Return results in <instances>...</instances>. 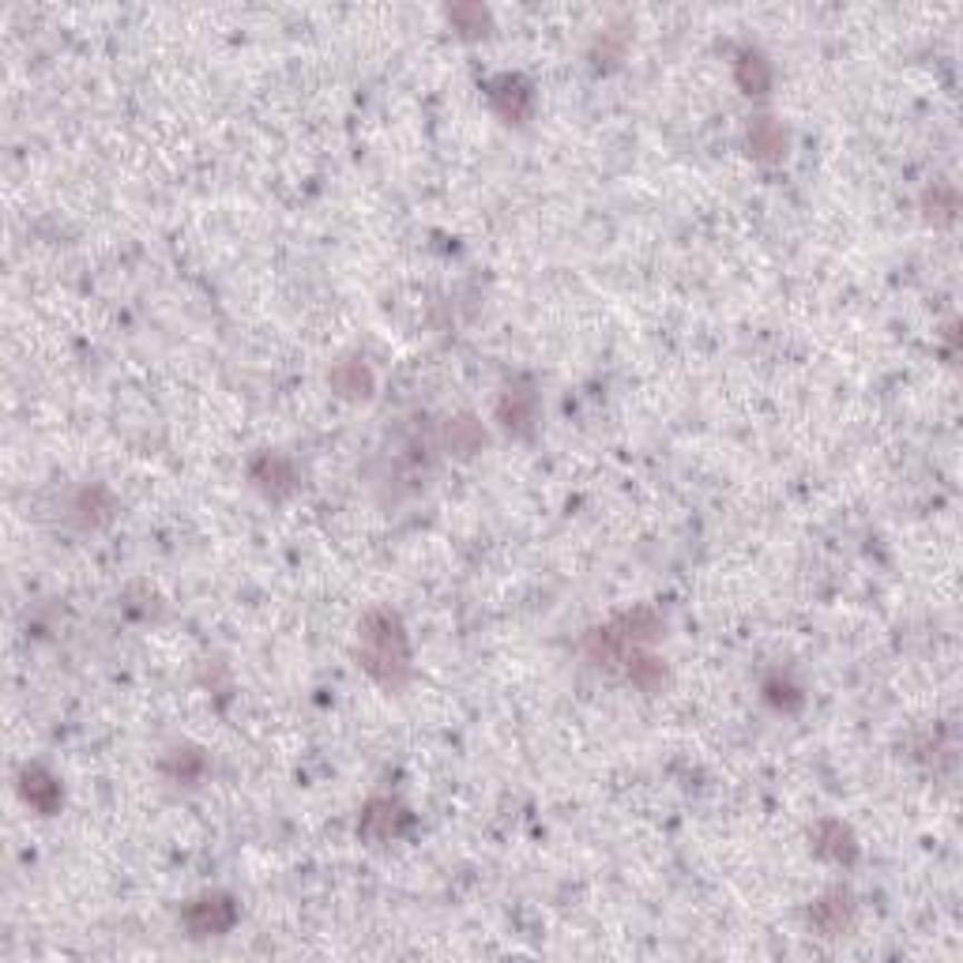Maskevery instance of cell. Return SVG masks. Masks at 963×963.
<instances>
[{"label": "cell", "instance_id": "20", "mask_svg": "<svg viewBox=\"0 0 963 963\" xmlns=\"http://www.w3.org/2000/svg\"><path fill=\"white\" fill-rule=\"evenodd\" d=\"M204 757H200V749H174L170 757H166V772H170L174 779H196L204 772Z\"/></svg>", "mask_w": 963, "mask_h": 963}, {"label": "cell", "instance_id": "13", "mask_svg": "<svg viewBox=\"0 0 963 963\" xmlns=\"http://www.w3.org/2000/svg\"><path fill=\"white\" fill-rule=\"evenodd\" d=\"M734 83L741 87L746 95H768L772 87V65L768 57L760 53V49H741L738 57H734Z\"/></svg>", "mask_w": 963, "mask_h": 963}, {"label": "cell", "instance_id": "9", "mask_svg": "<svg viewBox=\"0 0 963 963\" xmlns=\"http://www.w3.org/2000/svg\"><path fill=\"white\" fill-rule=\"evenodd\" d=\"M855 922V900L851 892H824V896L809 907V926L820 933V937H839L843 930H851Z\"/></svg>", "mask_w": 963, "mask_h": 963}, {"label": "cell", "instance_id": "19", "mask_svg": "<svg viewBox=\"0 0 963 963\" xmlns=\"http://www.w3.org/2000/svg\"><path fill=\"white\" fill-rule=\"evenodd\" d=\"M764 697H768L772 708L779 711H794L802 704V689L794 685L790 678H783V674H776V678L764 681Z\"/></svg>", "mask_w": 963, "mask_h": 963}, {"label": "cell", "instance_id": "12", "mask_svg": "<svg viewBox=\"0 0 963 963\" xmlns=\"http://www.w3.org/2000/svg\"><path fill=\"white\" fill-rule=\"evenodd\" d=\"M327 381H332V389L340 392L343 400H370L373 395V370L362 357H343V362H335Z\"/></svg>", "mask_w": 963, "mask_h": 963}, {"label": "cell", "instance_id": "14", "mask_svg": "<svg viewBox=\"0 0 963 963\" xmlns=\"http://www.w3.org/2000/svg\"><path fill=\"white\" fill-rule=\"evenodd\" d=\"M444 441H449V449H452L455 455H474V452H482L485 430L471 419V414H460V419L449 422V430H444Z\"/></svg>", "mask_w": 963, "mask_h": 963}, {"label": "cell", "instance_id": "5", "mask_svg": "<svg viewBox=\"0 0 963 963\" xmlns=\"http://www.w3.org/2000/svg\"><path fill=\"white\" fill-rule=\"evenodd\" d=\"M411 824V813H406L400 802L392 798H373L370 806L362 809V820H357V836L365 843H392L400 839V832Z\"/></svg>", "mask_w": 963, "mask_h": 963}, {"label": "cell", "instance_id": "16", "mask_svg": "<svg viewBox=\"0 0 963 963\" xmlns=\"http://www.w3.org/2000/svg\"><path fill=\"white\" fill-rule=\"evenodd\" d=\"M114 498H109V490H102V485H95V490H83L76 501V512H79V523L83 528H98V523H106L109 515H114Z\"/></svg>", "mask_w": 963, "mask_h": 963}, {"label": "cell", "instance_id": "7", "mask_svg": "<svg viewBox=\"0 0 963 963\" xmlns=\"http://www.w3.org/2000/svg\"><path fill=\"white\" fill-rule=\"evenodd\" d=\"M249 479H253L256 490H261L264 498H272V501L291 498V493L297 490L294 463L286 460V455H279V452H261V455H256L253 466H249Z\"/></svg>", "mask_w": 963, "mask_h": 963}, {"label": "cell", "instance_id": "8", "mask_svg": "<svg viewBox=\"0 0 963 963\" xmlns=\"http://www.w3.org/2000/svg\"><path fill=\"white\" fill-rule=\"evenodd\" d=\"M19 794H23V802L38 813H57L65 802L61 794V779L53 776V772H46L42 764H27L23 772H19Z\"/></svg>", "mask_w": 963, "mask_h": 963}, {"label": "cell", "instance_id": "2", "mask_svg": "<svg viewBox=\"0 0 963 963\" xmlns=\"http://www.w3.org/2000/svg\"><path fill=\"white\" fill-rule=\"evenodd\" d=\"M659 637H662L659 613L648 607H637L629 613H618V618L607 621L602 629H594L588 637V655L594 659V667H602V670H625L632 655L643 651Z\"/></svg>", "mask_w": 963, "mask_h": 963}, {"label": "cell", "instance_id": "10", "mask_svg": "<svg viewBox=\"0 0 963 963\" xmlns=\"http://www.w3.org/2000/svg\"><path fill=\"white\" fill-rule=\"evenodd\" d=\"M813 851H817L820 858L836 862V866H851V862L858 858L855 832L843 820H820L817 832H813Z\"/></svg>", "mask_w": 963, "mask_h": 963}, {"label": "cell", "instance_id": "4", "mask_svg": "<svg viewBox=\"0 0 963 963\" xmlns=\"http://www.w3.org/2000/svg\"><path fill=\"white\" fill-rule=\"evenodd\" d=\"M485 98L509 125H523L534 109V87L520 72H501L485 83Z\"/></svg>", "mask_w": 963, "mask_h": 963}, {"label": "cell", "instance_id": "3", "mask_svg": "<svg viewBox=\"0 0 963 963\" xmlns=\"http://www.w3.org/2000/svg\"><path fill=\"white\" fill-rule=\"evenodd\" d=\"M181 922L193 937H218V933L234 930L237 903H234V896H226V892H212V896H200V900L188 903V907L181 911Z\"/></svg>", "mask_w": 963, "mask_h": 963}, {"label": "cell", "instance_id": "18", "mask_svg": "<svg viewBox=\"0 0 963 963\" xmlns=\"http://www.w3.org/2000/svg\"><path fill=\"white\" fill-rule=\"evenodd\" d=\"M449 23H452L460 35L474 38V35L490 31V12H485L482 4H455V8H449Z\"/></svg>", "mask_w": 963, "mask_h": 963}, {"label": "cell", "instance_id": "6", "mask_svg": "<svg viewBox=\"0 0 963 963\" xmlns=\"http://www.w3.org/2000/svg\"><path fill=\"white\" fill-rule=\"evenodd\" d=\"M498 419L512 436H531L534 422H539V395H534L531 384L515 381L501 392L498 400Z\"/></svg>", "mask_w": 963, "mask_h": 963}, {"label": "cell", "instance_id": "11", "mask_svg": "<svg viewBox=\"0 0 963 963\" xmlns=\"http://www.w3.org/2000/svg\"><path fill=\"white\" fill-rule=\"evenodd\" d=\"M746 144L757 163H779V158L787 155V128H783L776 117H757L746 132Z\"/></svg>", "mask_w": 963, "mask_h": 963}, {"label": "cell", "instance_id": "15", "mask_svg": "<svg viewBox=\"0 0 963 963\" xmlns=\"http://www.w3.org/2000/svg\"><path fill=\"white\" fill-rule=\"evenodd\" d=\"M625 678H629V681L637 685V689H643V692H655L662 681H667V667H662V662L655 659V655L637 651V655L629 659V667H625Z\"/></svg>", "mask_w": 963, "mask_h": 963}, {"label": "cell", "instance_id": "1", "mask_svg": "<svg viewBox=\"0 0 963 963\" xmlns=\"http://www.w3.org/2000/svg\"><path fill=\"white\" fill-rule=\"evenodd\" d=\"M357 662L376 685L400 692L411 678V640L392 610H370L357 625Z\"/></svg>", "mask_w": 963, "mask_h": 963}, {"label": "cell", "instance_id": "17", "mask_svg": "<svg viewBox=\"0 0 963 963\" xmlns=\"http://www.w3.org/2000/svg\"><path fill=\"white\" fill-rule=\"evenodd\" d=\"M922 207H926V215L933 218V223H952L956 218V188L945 185V181H933L926 188V196H922Z\"/></svg>", "mask_w": 963, "mask_h": 963}]
</instances>
